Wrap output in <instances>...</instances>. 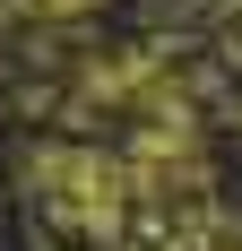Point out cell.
<instances>
[{
	"mask_svg": "<svg viewBox=\"0 0 242 251\" xmlns=\"http://www.w3.org/2000/svg\"><path fill=\"white\" fill-rule=\"evenodd\" d=\"M26 191L52 226L70 234H113L121 208H130V174L121 156H96V148H35L26 156Z\"/></svg>",
	"mask_w": 242,
	"mask_h": 251,
	"instance_id": "obj_1",
	"label": "cell"
}]
</instances>
